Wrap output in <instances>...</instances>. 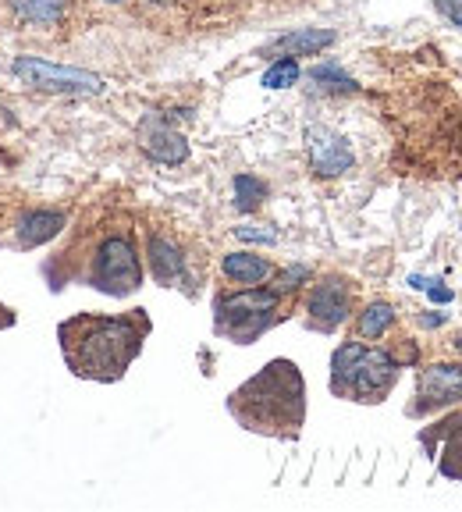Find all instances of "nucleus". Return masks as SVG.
Instances as JSON below:
<instances>
[{
    "label": "nucleus",
    "instance_id": "nucleus-1",
    "mask_svg": "<svg viewBox=\"0 0 462 512\" xmlns=\"http://www.w3.org/2000/svg\"><path fill=\"white\" fill-rule=\"evenodd\" d=\"M150 331L153 320L146 310H128L118 317L75 313L57 324V342H61V356L75 377L114 384L139 360Z\"/></svg>",
    "mask_w": 462,
    "mask_h": 512
},
{
    "label": "nucleus",
    "instance_id": "nucleus-2",
    "mask_svg": "<svg viewBox=\"0 0 462 512\" xmlns=\"http://www.w3.org/2000/svg\"><path fill=\"white\" fill-rule=\"evenodd\" d=\"M231 420L249 434L295 441L306 424V381L292 360H271L228 395Z\"/></svg>",
    "mask_w": 462,
    "mask_h": 512
},
{
    "label": "nucleus",
    "instance_id": "nucleus-3",
    "mask_svg": "<svg viewBox=\"0 0 462 512\" xmlns=\"http://www.w3.org/2000/svg\"><path fill=\"white\" fill-rule=\"evenodd\" d=\"M399 374L402 363L395 360V352L363 342H342L331 356V392L363 406H377L388 399L391 388L399 384Z\"/></svg>",
    "mask_w": 462,
    "mask_h": 512
},
{
    "label": "nucleus",
    "instance_id": "nucleus-4",
    "mask_svg": "<svg viewBox=\"0 0 462 512\" xmlns=\"http://www.w3.org/2000/svg\"><path fill=\"white\" fill-rule=\"evenodd\" d=\"M281 292L260 285H246L214 303V335L235 345H253L263 331H271L281 320Z\"/></svg>",
    "mask_w": 462,
    "mask_h": 512
},
{
    "label": "nucleus",
    "instance_id": "nucleus-5",
    "mask_svg": "<svg viewBox=\"0 0 462 512\" xmlns=\"http://www.w3.org/2000/svg\"><path fill=\"white\" fill-rule=\"evenodd\" d=\"M86 285L96 292H107L114 299H125L143 285V264H139L136 242L125 232H111L100 239L86 267Z\"/></svg>",
    "mask_w": 462,
    "mask_h": 512
},
{
    "label": "nucleus",
    "instance_id": "nucleus-6",
    "mask_svg": "<svg viewBox=\"0 0 462 512\" xmlns=\"http://www.w3.org/2000/svg\"><path fill=\"white\" fill-rule=\"evenodd\" d=\"M11 72L32 89H43V93H68V96H100L107 89V82L93 72H82V68H64V64L43 61V57H18L11 64Z\"/></svg>",
    "mask_w": 462,
    "mask_h": 512
},
{
    "label": "nucleus",
    "instance_id": "nucleus-7",
    "mask_svg": "<svg viewBox=\"0 0 462 512\" xmlns=\"http://www.w3.org/2000/svg\"><path fill=\"white\" fill-rule=\"evenodd\" d=\"M352 313V285L338 274L317 281L306 299V328L320 335H335Z\"/></svg>",
    "mask_w": 462,
    "mask_h": 512
},
{
    "label": "nucleus",
    "instance_id": "nucleus-8",
    "mask_svg": "<svg viewBox=\"0 0 462 512\" xmlns=\"http://www.w3.org/2000/svg\"><path fill=\"white\" fill-rule=\"evenodd\" d=\"M462 402V363H434L423 367L416 377V402L406 409L409 416H427L434 409H445Z\"/></svg>",
    "mask_w": 462,
    "mask_h": 512
},
{
    "label": "nucleus",
    "instance_id": "nucleus-9",
    "mask_svg": "<svg viewBox=\"0 0 462 512\" xmlns=\"http://www.w3.org/2000/svg\"><path fill=\"white\" fill-rule=\"evenodd\" d=\"M420 445L434 459L441 477L462 484V409L445 416V420H438V424L423 427Z\"/></svg>",
    "mask_w": 462,
    "mask_h": 512
},
{
    "label": "nucleus",
    "instance_id": "nucleus-10",
    "mask_svg": "<svg viewBox=\"0 0 462 512\" xmlns=\"http://www.w3.org/2000/svg\"><path fill=\"white\" fill-rule=\"evenodd\" d=\"M306 157H310V168L320 178H338L356 164V153L345 143L338 132L324 125H310L306 128Z\"/></svg>",
    "mask_w": 462,
    "mask_h": 512
},
{
    "label": "nucleus",
    "instance_id": "nucleus-11",
    "mask_svg": "<svg viewBox=\"0 0 462 512\" xmlns=\"http://www.w3.org/2000/svg\"><path fill=\"white\" fill-rule=\"evenodd\" d=\"M139 146H143L157 164H168V168L189 160V143H185V136L175 132L168 121H160L157 114L143 118V125H139Z\"/></svg>",
    "mask_w": 462,
    "mask_h": 512
},
{
    "label": "nucleus",
    "instance_id": "nucleus-12",
    "mask_svg": "<svg viewBox=\"0 0 462 512\" xmlns=\"http://www.w3.org/2000/svg\"><path fill=\"white\" fill-rule=\"evenodd\" d=\"M146 260H150L153 278H157L164 288L178 285V281L185 278L182 249H178L171 239H164V235H150V239H146Z\"/></svg>",
    "mask_w": 462,
    "mask_h": 512
},
{
    "label": "nucleus",
    "instance_id": "nucleus-13",
    "mask_svg": "<svg viewBox=\"0 0 462 512\" xmlns=\"http://www.w3.org/2000/svg\"><path fill=\"white\" fill-rule=\"evenodd\" d=\"M64 224H68V214H61V210H29V214H22L15 224L18 246H25V249L43 246V242H50L54 235H61Z\"/></svg>",
    "mask_w": 462,
    "mask_h": 512
},
{
    "label": "nucleus",
    "instance_id": "nucleus-14",
    "mask_svg": "<svg viewBox=\"0 0 462 512\" xmlns=\"http://www.w3.org/2000/svg\"><path fill=\"white\" fill-rule=\"evenodd\" d=\"M221 271L235 285H260V281H267L274 274V264L256 253H228L221 260Z\"/></svg>",
    "mask_w": 462,
    "mask_h": 512
},
{
    "label": "nucleus",
    "instance_id": "nucleus-15",
    "mask_svg": "<svg viewBox=\"0 0 462 512\" xmlns=\"http://www.w3.org/2000/svg\"><path fill=\"white\" fill-rule=\"evenodd\" d=\"M335 43V32L331 29H295L281 40H274V50L285 57H306V54H320Z\"/></svg>",
    "mask_w": 462,
    "mask_h": 512
},
{
    "label": "nucleus",
    "instance_id": "nucleus-16",
    "mask_svg": "<svg viewBox=\"0 0 462 512\" xmlns=\"http://www.w3.org/2000/svg\"><path fill=\"white\" fill-rule=\"evenodd\" d=\"M310 82L320 93H356L359 89L356 79L345 75L338 64H317V68H310Z\"/></svg>",
    "mask_w": 462,
    "mask_h": 512
},
{
    "label": "nucleus",
    "instance_id": "nucleus-17",
    "mask_svg": "<svg viewBox=\"0 0 462 512\" xmlns=\"http://www.w3.org/2000/svg\"><path fill=\"white\" fill-rule=\"evenodd\" d=\"M391 324H395V306L384 303V299H377V303H370L367 310L359 313V335L363 338H381Z\"/></svg>",
    "mask_w": 462,
    "mask_h": 512
},
{
    "label": "nucleus",
    "instance_id": "nucleus-18",
    "mask_svg": "<svg viewBox=\"0 0 462 512\" xmlns=\"http://www.w3.org/2000/svg\"><path fill=\"white\" fill-rule=\"evenodd\" d=\"M15 11L32 25H54L64 15V0H15Z\"/></svg>",
    "mask_w": 462,
    "mask_h": 512
},
{
    "label": "nucleus",
    "instance_id": "nucleus-19",
    "mask_svg": "<svg viewBox=\"0 0 462 512\" xmlns=\"http://www.w3.org/2000/svg\"><path fill=\"white\" fill-rule=\"evenodd\" d=\"M263 200H267V185H263L260 178H253V175L235 178V207H239L242 214H253Z\"/></svg>",
    "mask_w": 462,
    "mask_h": 512
},
{
    "label": "nucleus",
    "instance_id": "nucleus-20",
    "mask_svg": "<svg viewBox=\"0 0 462 512\" xmlns=\"http://www.w3.org/2000/svg\"><path fill=\"white\" fill-rule=\"evenodd\" d=\"M299 61L295 57H281V61H274L267 72H263V86L267 89H288V86H295L299 82Z\"/></svg>",
    "mask_w": 462,
    "mask_h": 512
},
{
    "label": "nucleus",
    "instance_id": "nucleus-21",
    "mask_svg": "<svg viewBox=\"0 0 462 512\" xmlns=\"http://www.w3.org/2000/svg\"><path fill=\"white\" fill-rule=\"evenodd\" d=\"M303 281H310V271H306V267H299V264H292V267H285V271L278 274V285H274V292L288 296V292H295Z\"/></svg>",
    "mask_w": 462,
    "mask_h": 512
},
{
    "label": "nucleus",
    "instance_id": "nucleus-22",
    "mask_svg": "<svg viewBox=\"0 0 462 512\" xmlns=\"http://www.w3.org/2000/svg\"><path fill=\"white\" fill-rule=\"evenodd\" d=\"M235 235H239L242 242H263V246H274V242H278V232L267 228V224H242V228H235Z\"/></svg>",
    "mask_w": 462,
    "mask_h": 512
},
{
    "label": "nucleus",
    "instance_id": "nucleus-23",
    "mask_svg": "<svg viewBox=\"0 0 462 512\" xmlns=\"http://www.w3.org/2000/svg\"><path fill=\"white\" fill-rule=\"evenodd\" d=\"M434 4H438V11L448 18V22L462 29V0H434Z\"/></svg>",
    "mask_w": 462,
    "mask_h": 512
},
{
    "label": "nucleus",
    "instance_id": "nucleus-24",
    "mask_svg": "<svg viewBox=\"0 0 462 512\" xmlns=\"http://www.w3.org/2000/svg\"><path fill=\"white\" fill-rule=\"evenodd\" d=\"M423 292H427V296H431L434 303H452V299H455L452 288H448L445 281H438V278H431V285L423 288Z\"/></svg>",
    "mask_w": 462,
    "mask_h": 512
},
{
    "label": "nucleus",
    "instance_id": "nucleus-25",
    "mask_svg": "<svg viewBox=\"0 0 462 512\" xmlns=\"http://www.w3.org/2000/svg\"><path fill=\"white\" fill-rule=\"evenodd\" d=\"M15 324H18V313L11 310V306H4V303H0V331L15 328Z\"/></svg>",
    "mask_w": 462,
    "mask_h": 512
},
{
    "label": "nucleus",
    "instance_id": "nucleus-26",
    "mask_svg": "<svg viewBox=\"0 0 462 512\" xmlns=\"http://www.w3.org/2000/svg\"><path fill=\"white\" fill-rule=\"evenodd\" d=\"M445 313H423L420 317V328H441V324H445Z\"/></svg>",
    "mask_w": 462,
    "mask_h": 512
},
{
    "label": "nucleus",
    "instance_id": "nucleus-27",
    "mask_svg": "<svg viewBox=\"0 0 462 512\" xmlns=\"http://www.w3.org/2000/svg\"><path fill=\"white\" fill-rule=\"evenodd\" d=\"M455 352H459V356H462V335L455 338Z\"/></svg>",
    "mask_w": 462,
    "mask_h": 512
},
{
    "label": "nucleus",
    "instance_id": "nucleus-28",
    "mask_svg": "<svg viewBox=\"0 0 462 512\" xmlns=\"http://www.w3.org/2000/svg\"><path fill=\"white\" fill-rule=\"evenodd\" d=\"M107 4H121V0H107Z\"/></svg>",
    "mask_w": 462,
    "mask_h": 512
}]
</instances>
